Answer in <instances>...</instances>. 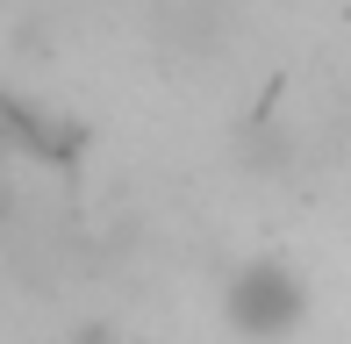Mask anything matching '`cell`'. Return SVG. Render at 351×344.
Returning a JSON list of instances; mask_svg holds the SVG:
<instances>
[{"label":"cell","mask_w":351,"mask_h":344,"mask_svg":"<svg viewBox=\"0 0 351 344\" xmlns=\"http://www.w3.org/2000/svg\"><path fill=\"white\" fill-rule=\"evenodd\" d=\"M222 323H230L244 344H280L308 323V280H301L294 258H237L230 280H222Z\"/></svg>","instance_id":"obj_1"},{"label":"cell","mask_w":351,"mask_h":344,"mask_svg":"<svg viewBox=\"0 0 351 344\" xmlns=\"http://www.w3.org/2000/svg\"><path fill=\"white\" fill-rule=\"evenodd\" d=\"M151 36L165 58H208L230 36V0H151Z\"/></svg>","instance_id":"obj_2"}]
</instances>
